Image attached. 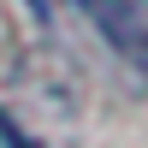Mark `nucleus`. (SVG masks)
<instances>
[{
  "mask_svg": "<svg viewBox=\"0 0 148 148\" xmlns=\"http://www.w3.org/2000/svg\"><path fill=\"white\" fill-rule=\"evenodd\" d=\"M125 6H136V12H148V0H125Z\"/></svg>",
  "mask_w": 148,
  "mask_h": 148,
  "instance_id": "nucleus-1",
  "label": "nucleus"
}]
</instances>
